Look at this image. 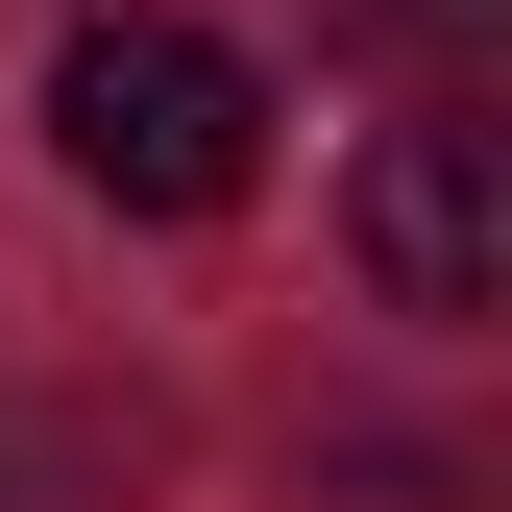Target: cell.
Wrapping results in <instances>:
<instances>
[{
    "label": "cell",
    "instance_id": "cell-1",
    "mask_svg": "<svg viewBox=\"0 0 512 512\" xmlns=\"http://www.w3.org/2000/svg\"><path fill=\"white\" fill-rule=\"evenodd\" d=\"M49 171H74L98 220H244L269 74H244L220 25H171V0H98V25L49 49Z\"/></svg>",
    "mask_w": 512,
    "mask_h": 512
},
{
    "label": "cell",
    "instance_id": "cell-3",
    "mask_svg": "<svg viewBox=\"0 0 512 512\" xmlns=\"http://www.w3.org/2000/svg\"><path fill=\"white\" fill-rule=\"evenodd\" d=\"M147 415H0V512H122Z\"/></svg>",
    "mask_w": 512,
    "mask_h": 512
},
{
    "label": "cell",
    "instance_id": "cell-2",
    "mask_svg": "<svg viewBox=\"0 0 512 512\" xmlns=\"http://www.w3.org/2000/svg\"><path fill=\"white\" fill-rule=\"evenodd\" d=\"M342 244H366L391 317H488L512 293V147H488V98H415L391 147L342 171Z\"/></svg>",
    "mask_w": 512,
    "mask_h": 512
}]
</instances>
